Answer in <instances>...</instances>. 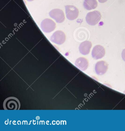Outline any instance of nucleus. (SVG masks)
Returning <instances> with one entry per match:
<instances>
[{
  "instance_id": "nucleus-1",
  "label": "nucleus",
  "mask_w": 125,
  "mask_h": 131,
  "mask_svg": "<svg viewBox=\"0 0 125 131\" xmlns=\"http://www.w3.org/2000/svg\"><path fill=\"white\" fill-rule=\"evenodd\" d=\"M20 107L19 100L14 97H10L6 99L3 103L5 110H18Z\"/></svg>"
},
{
  "instance_id": "nucleus-2",
  "label": "nucleus",
  "mask_w": 125,
  "mask_h": 131,
  "mask_svg": "<svg viewBox=\"0 0 125 131\" xmlns=\"http://www.w3.org/2000/svg\"><path fill=\"white\" fill-rule=\"evenodd\" d=\"M101 18L100 13L97 10H95L87 14L86 16V20L89 25L94 26L98 23Z\"/></svg>"
},
{
  "instance_id": "nucleus-3",
  "label": "nucleus",
  "mask_w": 125,
  "mask_h": 131,
  "mask_svg": "<svg viewBox=\"0 0 125 131\" xmlns=\"http://www.w3.org/2000/svg\"><path fill=\"white\" fill-rule=\"evenodd\" d=\"M40 27L43 32L45 33H50L55 29L56 24L52 20L46 19L41 22Z\"/></svg>"
},
{
  "instance_id": "nucleus-4",
  "label": "nucleus",
  "mask_w": 125,
  "mask_h": 131,
  "mask_svg": "<svg viewBox=\"0 0 125 131\" xmlns=\"http://www.w3.org/2000/svg\"><path fill=\"white\" fill-rule=\"evenodd\" d=\"M66 16L67 18L70 20L76 19L79 15L78 9L73 6L67 5L65 6Z\"/></svg>"
},
{
  "instance_id": "nucleus-5",
  "label": "nucleus",
  "mask_w": 125,
  "mask_h": 131,
  "mask_svg": "<svg viewBox=\"0 0 125 131\" xmlns=\"http://www.w3.org/2000/svg\"><path fill=\"white\" fill-rule=\"evenodd\" d=\"M66 35L63 31L57 30L54 32L51 37L50 40L58 45H61L66 40Z\"/></svg>"
},
{
  "instance_id": "nucleus-6",
  "label": "nucleus",
  "mask_w": 125,
  "mask_h": 131,
  "mask_svg": "<svg viewBox=\"0 0 125 131\" xmlns=\"http://www.w3.org/2000/svg\"><path fill=\"white\" fill-rule=\"evenodd\" d=\"M49 16L54 20L56 23H61L65 20L64 13L63 10L60 9H56L52 10L49 13Z\"/></svg>"
},
{
  "instance_id": "nucleus-7",
  "label": "nucleus",
  "mask_w": 125,
  "mask_h": 131,
  "mask_svg": "<svg viewBox=\"0 0 125 131\" xmlns=\"http://www.w3.org/2000/svg\"><path fill=\"white\" fill-rule=\"evenodd\" d=\"M105 54V49L103 47L100 45L95 46L92 50V57L96 60L101 59L104 57Z\"/></svg>"
},
{
  "instance_id": "nucleus-8",
  "label": "nucleus",
  "mask_w": 125,
  "mask_h": 131,
  "mask_svg": "<svg viewBox=\"0 0 125 131\" xmlns=\"http://www.w3.org/2000/svg\"><path fill=\"white\" fill-rule=\"evenodd\" d=\"M108 65L106 62L104 61H99L96 63L95 71L97 74L102 75L106 72L108 69Z\"/></svg>"
},
{
  "instance_id": "nucleus-9",
  "label": "nucleus",
  "mask_w": 125,
  "mask_h": 131,
  "mask_svg": "<svg viewBox=\"0 0 125 131\" xmlns=\"http://www.w3.org/2000/svg\"><path fill=\"white\" fill-rule=\"evenodd\" d=\"M92 44L90 41H85L81 43L79 47L80 52L83 55L89 54L92 47Z\"/></svg>"
},
{
  "instance_id": "nucleus-10",
  "label": "nucleus",
  "mask_w": 125,
  "mask_h": 131,
  "mask_svg": "<svg viewBox=\"0 0 125 131\" xmlns=\"http://www.w3.org/2000/svg\"><path fill=\"white\" fill-rule=\"evenodd\" d=\"M75 65L77 67L83 71L86 70L88 66L87 60L83 57L78 58L76 60Z\"/></svg>"
},
{
  "instance_id": "nucleus-11",
  "label": "nucleus",
  "mask_w": 125,
  "mask_h": 131,
  "mask_svg": "<svg viewBox=\"0 0 125 131\" xmlns=\"http://www.w3.org/2000/svg\"><path fill=\"white\" fill-rule=\"evenodd\" d=\"M83 6L86 9L91 10L97 7V3L96 0H84Z\"/></svg>"
},
{
  "instance_id": "nucleus-12",
  "label": "nucleus",
  "mask_w": 125,
  "mask_h": 131,
  "mask_svg": "<svg viewBox=\"0 0 125 131\" xmlns=\"http://www.w3.org/2000/svg\"><path fill=\"white\" fill-rule=\"evenodd\" d=\"M121 55H122V59L125 62V49L122 50Z\"/></svg>"
},
{
  "instance_id": "nucleus-13",
  "label": "nucleus",
  "mask_w": 125,
  "mask_h": 131,
  "mask_svg": "<svg viewBox=\"0 0 125 131\" xmlns=\"http://www.w3.org/2000/svg\"><path fill=\"white\" fill-rule=\"evenodd\" d=\"M98 1L100 3H105V2H106V1H107L108 0H98Z\"/></svg>"
},
{
  "instance_id": "nucleus-14",
  "label": "nucleus",
  "mask_w": 125,
  "mask_h": 131,
  "mask_svg": "<svg viewBox=\"0 0 125 131\" xmlns=\"http://www.w3.org/2000/svg\"><path fill=\"white\" fill-rule=\"evenodd\" d=\"M27 1H29V2H31V1H33L34 0H27Z\"/></svg>"
}]
</instances>
